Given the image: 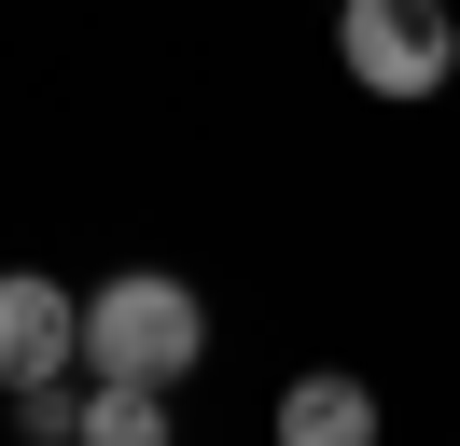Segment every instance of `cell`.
I'll return each mask as SVG.
<instances>
[{
  "label": "cell",
  "instance_id": "obj_3",
  "mask_svg": "<svg viewBox=\"0 0 460 446\" xmlns=\"http://www.w3.org/2000/svg\"><path fill=\"white\" fill-rule=\"evenodd\" d=\"M57 377H84V293L42 265H0V405L57 390Z\"/></svg>",
  "mask_w": 460,
  "mask_h": 446
},
{
  "label": "cell",
  "instance_id": "obj_6",
  "mask_svg": "<svg viewBox=\"0 0 460 446\" xmlns=\"http://www.w3.org/2000/svg\"><path fill=\"white\" fill-rule=\"evenodd\" d=\"M14 446H84V377H57V390H14Z\"/></svg>",
  "mask_w": 460,
  "mask_h": 446
},
{
  "label": "cell",
  "instance_id": "obj_2",
  "mask_svg": "<svg viewBox=\"0 0 460 446\" xmlns=\"http://www.w3.org/2000/svg\"><path fill=\"white\" fill-rule=\"evenodd\" d=\"M335 70L363 84L376 112L447 98V70H460V14H447V0H335Z\"/></svg>",
  "mask_w": 460,
  "mask_h": 446
},
{
  "label": "cell",
  "instance_id": "obj_5",
  "mask_svg": "<svg viewBox=\"0 0 460 446\" xmlns=\"http://www.w3.org/2000/svg\"><path fill=\"white\" fill-rule=\"evenodd\" d=\"M84 446H181L168 390H84Z\"/></svg>",
  "mask_w": 460,
  "mask_h": 446
},
{
  "label": "cell",
  "instance_id": "obj_4",
  "mask_svg": "<svg viewBox=\"0 0 460 446\" xmlns=\"http://www.w3.org/2000/svg\"><path fill=\"white\" fill-rule=\"evenodd\" d=\"M391 418H376V377H349V362H307V377L279 390V418H265V446H376Z\"/></svg>",
  "mask_w": 460,
  "mask_h": 446
},
{
  "label": "cell",
  "instance_id": "obj_1",
  "mask_svg": "<svg viewBox=\"0 0 460 446\" xmlns=\"http://www.w3.org/2000/svg\"><path fill=\"white\" fill-rule=\"evenodd\" d=\"M209 362V293L168 265H126L84 293V390H181Z\"/></svg>",
  "mask_w": 460,
  "mask_h": 446
}]
</instances>
